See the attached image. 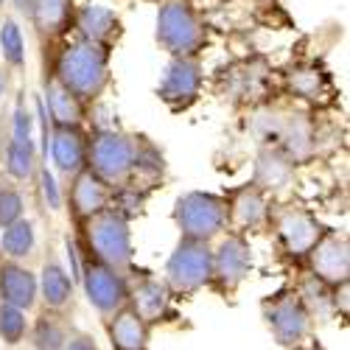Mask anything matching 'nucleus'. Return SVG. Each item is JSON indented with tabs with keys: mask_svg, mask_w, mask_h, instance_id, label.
Segmentation results:
<instances>
[{
	"mask_svg": "<svg viewBox=\"0 0 350 350\" xmlns=\"http://www.w3.org/2000/svg\"><path fill=\"white\" fill-rule=\"evenodd\" d=\"M87 171L112 191L135 188L152 193L165 174V157L146 135L98 126L90 132Z\"/></svg>",
	"mask_w": 350,
	"mask_h": 350,
	"instance_id": "nucleus-1",
	"label": "nucleus"
},
{
	"mask_svg": "<svg viewBox=\"0 0 350 350\" xmlns=\"http://www.w3.org/2000/svg\"><path fill=\"white\" fill-rule=\"evenodd\" d=\"M42 73H51L81 104L93 107L112 81V51L79 37L62 40L59 48L53 51L51 68H45Z\"/></svg>",
	"mask_w": 350,
	"mask_h": 350,
	"instance_id": "nucleus-2",
	"label": "nucleus"
},
{
	"mask_svg": "<svg viewBox=\"0 0 350 350\" xmlns=\"http://www.w3.org/2000/svg\"><path fill=\"white\" fill-rule=\"evenodd\" d=\"M76 247L81 255L98 260V264L132 275L135 269V244H132V221L115 208H107L76 224Z\"/></svg>",
	"mask_w": 350,
	"mask_h": 350,
	"instance_id": "nucleus-3",
	"label": "nucleus"
},
{
	"mask_svg": "<svg viewBox=\"0 0 350 350\" xmlns=\"http://www.w3.org/2000/svg\"><path fill=\"white\" fill-rule=\"evenodd\" d=\"M154 25V40L168 59H199L211 40L208 23L191 0H160Z\"/></svg>",
	"mask_w": 350,
	"mask_h": 350,
	"instance_id": "nucleus-4",
	"label": "nucleus"
},
{
	"mask_svg": "<svg viewBox=\"0 0 350 350\" xmlns=\"http://www.w3.org/2000/svg\"><path fill=\"white\" fill-rule=\"evenodd\" d=\"M255 132L260 143L278 149L291 163H306L317 149V129L308 112L300 109H267L255 115Z\"/></svg>",
	"mask_w": 350,
	"mask_h": 350,
	"instance_id": "nucleus-5",
	"label": "nucleus"
},
{
	"mask_svg": "<svg viewBox=\"0 0 350 350\" xmlns=\"http://www.w3.org/2000/svg\"><path fill=\"white\" fill-rule=\"evenodd\" d=\"M174 224L180 239L211 244L227 232V199L211 191H188L174 202Z\"/></svg>",
	"mask_w": 350,
	"mask_h": 350,
	"instance_id": "nucleus-6",
	"label": "nucleus"
},
{
	"mask_svg": "<svg viewBox=\"0 0 350 350\" xmlns=\"http://www.w3.org/2000/svg\"><path fill=\"white\" fill-rule=\"evenodd\" d=\"M211 269H213V247L202 241L180 239L174 252L165 260V278L163 283L177 297H191L196 291L211 286Z\"/></svg>",
	"mask_w": 350,
	"mask_h": 350,
	"instance_id": "nucleus-7",
	"label": "nucleus"
},
{
	"mask_svg": "<svg viewBox=\"0 0 350 350\" xmlns=\"http://www.w3.org/2000/svg\"><path fill=\"white\" fill-rule=\"evenodd\" d=\"M260 314H264L267 319V328L272 331L275 342L280 347H291L297 350L303 347L311 334H314V323L308 311L303 308L300 297L295 295V288L286 286V288H278L275 295L264 297V303H260Z\"/></svg>",
	"mask_w": 350,
	"mask_h": 350,
	"instance_id": "nucleus-8",
	"label": "nucleus"
},
{
	"mask_svg": "<svg viewBox=\"0 0 350 350\" xmlns=\"http://www.w3.org/2000/svg\"><path fill=\"white\" fill-rule=\"evenodd\" d=\"M79 283H81L87 303L96 308V314L101 319H109L115 311L126 308V303H129V275L115 272V269L98 264V260L87 258V255H81Z\"/></svg>",
	"mask_w": 350,
	"mask_h": 350,
	"instance_id": "nucleus-9",
	"label": "nucleus"
},
{
	"mask_svg": "<svg viewBox=\"0 0 350 350\" xmlns=\"http://www.w3.org/2000/svg\"><path fill=\"white\" fill-rule=\"evenodd\" d=\"M269 227L275 230V239H278L280 250L295 260H306V255L314 250V244L323 239V232H325L323 221L300 205L272 208L269 211Z\"/></svg>",
	"mask_w": 350,
	"mask_h": 350,
	"instance_id": "nucleus-10",
	"label": "nucleus"
},
{
	"mask_svg": "<svg viewBox=\"0 0 350 350\" xmlns=\"http://www.w3.org/2000/svg\"><path fill=\"white\" fill-rule=\"evenodd\" d=\"M252 272V244L247 236L227 232L213 247V269H211V286L219 297H232L241 288V283Z\"/></svg>",
	"mask_w": 350,
	"mask_h": 350,
	"instance_id": "nucleus-11",
	"label": "nucleus"
},
{
	"mask_svg": "<svg viewBox=\"0 0 350 350\" xmlns=\"http://www.w3.org/2000/svg\"><path fill=\"white\" fill-rule=\"evenodd\" d=\"M303 264L308 267V272L323 280L331 288L347 286L350 283V241L345 232L325 227L323 239L314 244V250L306 255Z\"/></svg>",
	"mask_w": 350,
	"mask_h": 350,
	"instance_id": "nucleus-12",
	"label": "nucleus"
},
{
	"mask_svg": "<svg viewBox=\"0 0 350 350\" xmlns=\"http://www.w3.org/2000/svg\"><path fill=\"white\" fill-rule=\"evenodd\" d=\"M202 84H205V70L199 59H168L157 84V96L168 109L185 112L199 101Z\"/></svg>",
	"mask_w": 350,
	"mask_h": 350,
	"instance_id": "nucleus-13",
	"label": "nucleus"
},
{
	"mask_svg": "<svg viewBox=\"0 0 350 350\" xmlns=\"http://www.w3.org/2000/svg\"><path fill=\"white\" fill-rule=\"evenodd\" d=\"M126 306L149 328L165 325L177 317V311H174V295L152 272H140V278H129V303Z\"/></svg>",
	"mask_w": 350,
	"mask_h": 350,
	"instance_id": "nucleus-14",
	"label": "nucleus"
},
{
	"mask_svg": "<svg viewBox=\"0 0 350 350\" xmlns=\"http://www.w3.org/2000/svg\"><path fill=\"white\" fill-rule=\"evenodd\" d=\"M224 199H227V232L250 236V232H260L269 227L272 199L260 193L252 183L232 188L230 193H224Z\"/></svg>",
	"mask_w": 350,
	"mask_h": 350,
	"instance_id": "nucleus-15",
	"label": "nucleus"
},
{
	"mask_svg": "<svg viewBox=\"0 0 350 350\" xmlns=\"http://www.w3.org/2000/svg\"><path fill=\"white\" fill-rule=\"evenodd\" d=\"M45 149H51V163L56 174L65 180H73L79 171L87 168L90 132L84 126H48Z\"/></svg>",
	"mask_w": 350,
	"mask_h": 350,
	"instance_id": "nucleus-16",
	"label": "nucleus"
},
{
	"mask_svg": "<svg viewBox=\"0 0 350 350\" xmlns=\"http://www.w3.org/2000/svg\"><path fill=\"white\" fill-rule=\"evenodd\" d=\"M112 205V188H107L93 171H79L73 180H68L65 188V208L73 224H81L93 219L96 213L107 211Z\"/></svg>",
	"mask_w": 350,
	"mask_h": 350,
	"instance_id": "nucleus-17",
	"label": "nucleus"
},
{
	"mask_svg": "<svg viewBox=\"0 0 350 350\" xmlns=\"http://www.w3.org/2000/svg\"><path fill=\"white\" fill-rule=\"evenodd\" d=\"M73 31H76L79 40H87L93 45H101V48L112 51L124 37V20L109 6L87 3V6H76Z\"/></svg>",
	"mask_w": 350,
	"mask_h": 350,
	"instance_id": "nucleus-18",
	"label": "nucleus"
},
{
	"mask_svg": "<svg viewBox=\"0 0 350 350\" xmlns=\"http://www.w3.org/2000/svg\"><path fill=\"white\" fill-rule=\"evenodd\" d=\"M73 14L76 0H34L25 20L31 23L40 45L48 48L68 40V34L73 31Z\"/></svg>",
	"mask_w": 350,
	"mask_h": 350,
	"instance_id": "nucleus-19",
	"label": "nucleus"
},
{
	"mask_svg": "<svg viewBox=\"0 0 350 350\" xmlns=\"http://www.w3.org/2000/svg\"><path fill=\"white\" fill-rule=\"evenodd\" d=\"M42 109L48 126H84L90 118V107L65 90L51 73H42Z\"/></svg>",
	"mask_w": 350,
	"mask_h": 350,
	"instance_id": "nucleus-20",
	"label": "nucleus"
},
{
	"mask_svg": "<svg viewBox=\"0 0 350 350\" xmlns=\"http://www.w3.org/2000/svg\"><path fill=\"white\" fill-rule=\"evenodd\" d=\"M283 90L291 98H300L308 104H328L334 98V81L323 65L300 62L283 73Z\"/></svg>",
	"mask_w": 350,
	"mask_h": 350,
	"instance_id": "nucleus-21",
	"label": "nucleus"
},
{
	"mask_svg": "<svg viewBox=\"0 0 350 350\" xmlns=\"http://www.w3.org/2000/svg\"><path fill=\"white\" fill-rule=\"evenodd\" d=\"M37 297H40L37 275L20 260H9L0 255V303L14 306L28 314L37 306Z\"/></svg>",
	"mask_w": 350,
	"mask_h": 350,
	"instance_id": "nucleus-22",
	"label": "nucleus"
},
{
	"mask_svg": "<svg viewBox=\"0 0 350 350\" xmlns=\"http://www.w3.org/2000/svg\"><path fill=\"white\" fill-rule=\"evenodd\" d=\"M295 177H297V165L291 163L286 154H280L278 149H269V146H264V149L258 152L252 185L260 193H267L269 199L280 196V193H286L291 185H295Z\"/></svg>",
	"mask_w": 350,
	"mask_h": 350,
	"instance_id": "nucleus-23",
	"label": "nucleus"
},
{
	"mask_svg": "<svg viewBox=\"0 0 350 350\" xmlns=\"http://www.w3.org/2000/svg\"><path fill=\"white\" fill-rule=\"evenodd\" d=\"M37 288L45 303V311L68 314L76 300V280L68 275V269L56 258H48L42 264V272L37 275Z\"/></svg>",
	"mask_w": 350,
	"mask_h": 350,
	"instance_id": "nucleus-24",
	"label": "nucleus"
},
{
	"mask_svg": "<svg viewBox=\"0 0 350 350\" xmlns=\"http://www.w3.org/2000/svg\"><path fill=\"white\" fill-rule=\"evenodd\" d=\"M104 325H107V339L112 350H149L152 328L129 306L115 311L109 319H104Z\"/></svg>",
	"mask_w": 350,
	"mask_h": 350,
	"instance_id": "nucleus-25",
	"label": "nucleus"
},
{
	"mask_svg": "<svg viewBox=\"0 0 350 350\" xmlns=\"http://www.w3.org/2000/svg\"><path fill=\"white\" fill-rule=\"evenodd\" d=\"M267 81L269 70L264 68V62H239L230 68V73L224 70V96L236 104H250L267 90Z\"/></svg>",
	"mask_w": 350,
	"mask_h": 350,
	"instance_id": "nucleus-26",
	"label": "nucleus"
},
{
	"mask_svg": "<svg viewBox=\"0 0 350 350\" xmlns=\"http://www.w3.org/2000/svg\"><path fill=\"white\" fill-rule=\"evenodd\" d=\"M295 295L300 297L303 308L308 311L311 323H328V319L336 317V297H334V288L325 286L323 280H317L311 272H306L295 286Z\"/></svg>",
	"mask_w": 350,
	"mask_h": 350,
	"instance_id": "nucleus-27",
	"label": "nucleus"
},
{
	"mask_svg": "<svg viewBox=\"0 0 350 350\" xmlns=\"http://www.w3.org/2000/svg\"><path fill=\"white\" fill-rule=\"evenodd\" d=\"M28 336H31L34 350H65L70 336H73V328H70L65 314L42 311L37 317V323L28 328Z\"/></svg>",
	"mask_w": 350,
	"mask_h": 350,
	"instance_id": "nucleus-28",
	"label": "nucleus"
},
{
	"mask_svg": "<svg viewBox=\"0 0 350 350\" xmlns=\"http://www.w3.org/2000/svg\"><path fill=\"white\" fill-rule=\"evenodd\" d=\"M37 250V230L28 219H20L9 227L0 230V255L9 260H23L31 258Z\"/></svg>",
	"mask_w": 350,
	"mask_h": 350,
	"instance_id": "nucleus-29",
	"label": "nucleus"
},
{
	"mask_svg": "<svg viewBox=\"0 0 350 350\" xmlns=\"http://www.w3.org/2000/svg\"><path fill=\"white\" fill-rule=\"evenodd\" d=\"M0 53H3L6 68L12 70L25 68V40L14 17H3V23H0Z\"/></svg>",
	"mask_w": 350,
	"mask_h": 350,
	"instance_id": "nucleus-30",
	"label": "nucleus"
},
{
	"mask_svg": "<svg viewBox=\"0 0 350 350\" xmlns=\"http://www.w3.org/2000/svg\"><path fill=\"white\" fill-rule=\"evenodd\" d=\"M25 219V196L17 183L0 177V230Z\"/></svg>",
	"mask_w": 350,
	"mask_h": 350,
	"instance_id": "nucleus-31",
	"label": "nucleus"
},
{
	"mask_svg": "<svg viewBox=\"0 0 350 350\" xmlns=\"http://www.w3.org/2000/svg\"><path fill=\"white\" fill-rule=\"evenodd\" d=\"M28 314L14 308V306H6V303H0V342H6L9 347L25 342L28 336Z\"/></svg>",
	"mask_w": 350,
	"mask_h": 350,
	"instance_id": "nucleus-32",
	"label": "nucleus"
},
{
	"mask_svg": "<svg viewBox=\"0 0 350 350\" xmlns=\"http://www.w3.org/2000/svg\"><path fill=\"white\" fill-rule=\"evenodd\" d=\"M37 177H40V185H42V193H45L48 208H51V211H59V208H62V191H59V185H56L53 174L48 171V165H45V163H40Z\"/></svg>",
	"mask_w": 350,
	"mask_h": 350,
	"instance_id": "nucleus-33",
	"label": "nucleus"
},
{
	"mask_svg": "<svg viewBox=\"0 0 350 350\" xmlns=\"http://www.w3.org/2000/svg\"><path fill=\"white\" fill-rule=\"evenodd\" d=\"M65 350H101V347H98V342H96L90 334L73 331V336H70V342H68Z\"/></svg>",
	"mask_w": 350,
	"mask_h": 350,
	"instance_id": "nucleus-34",
	"label": "nucleus"
},
{
	"mask_svg": "<svg viewBox=\"0 0 350 350\" xmlns=\"http://www.w3.org/2000/svg\"><path fill=\"white\" fill-rule=\"evenodd\" d=\"M297 350H323V345H317L314 339H308V342H306L303 347H297Z\"/></svg>",
	"mask_w": 350,
	"mask_h": 350,
	"instance_id": "nucleus-35",
	"label": "nucleus"
},
{
	"mask_svg": "<svg viewBox=\"0 0 350 350\" xmlns=\"http://www.w3.org/2000/svg\"><path fill=\"white\" fill-rule=\"evenodd\" d=\"M3 90H6V81H3V73H0V98H3Z\"/></svg>",
	"mask_w": 350,
	"mask_h": 350,
	"instance_id": "nucleus-36",
	"label": "nucleus"
},
{
	"mask_svg": "<svg viewBox=\"0 0 350 350\" xmlns=\"http://www.w3.org/2000/svg\"><path fill=\"white\" fill-rule=\"evenodd\" d=\"M258 3H272V0H258Z\"/></svg>",
	"mask_w": 350,
	"mask_h": 350,
	"instance_id": "nucleus-37",
	"label": "nucleus"
},
{
	"mask_svg": "<svg viewBox=\"0 0 350 350\" xmlns=\"http://www.w3.org/2000/svg\"><path fill=\"white\" fill-rule=\"evenodd\" d=\"M146 3H160V0H146Z\"/></svg>",
	"mask_w": 350,
	"mask_h": 350,
	"instance_id": "nucleus-38",
	"label": "nucleus"
},
{
	"mask_svg": "<svg viewBox=\"0 0 350 350\" xmlns=\"http://www.w3.org/2000/svg\"><path fill=\"white\" fill-rule=\"evenodd\" d=\"M3 3H6V0H0V6H3Z\"/></svg>",
	"mask_w": 350,
	"mask_h": 350,
	"instance_id": "nucleus-39",
	"label": "nucleus"
},
{
	"mask_svg": "<svg viewBox=\"0 0 350 350\" xmlns=\"http://www.w3.org/2000/svg\"><path fill=\"white\" fill-rule=\"evenodd\" d=\"M191 3H196V0H191Z\"/></svg>",
	"mask_w": 350,
	"mask_h": 350,
	"instance_id": "nucleus-40",
	"label": "nucleus"
}]
</instances>
